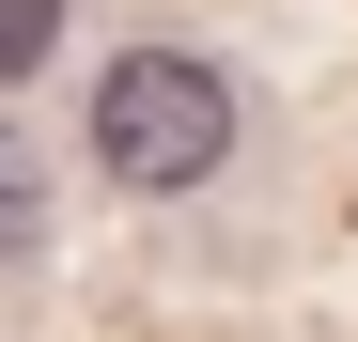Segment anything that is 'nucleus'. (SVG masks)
Segmentation results:
<instances>
[{
  "label": "nucleus",
  "mask_w": 358,
  "mask_h": 342,
  "mask_svg": "<svg viewBox=\"0 0 358 342\" xmlns=\"http://www.w3.org/2000/svg\"><path fill=\"white\" fill-rule=\"evenodd\" d=\"M94 156H109V187H203V171L234 156V78L203 63V47H125V63L94 78Z\"/></svg>",
  "instance_id": "1"
},
{
  "label": "nucleus",
  "mask_w": 358,
  "mask_h": 342,
  "mask_svg": "<svg viewBox=\"0 0 358 342\" xmlns=\"http://www.w3.org/2000/svg\"><path fill=\"white\" fill-rule=\"evenodd\" d=\"M0 249H47V156H31V125H0Z\"/></svg>",
  "instance_id": "2"
},
{
  "label": "nucleus",
  "mask_w": 358,
  "mask_h": 342,
  "mask_svg": "<svg viewBox=\"0 0 358 342\" xmlns=\"http://www.w3.org/2000/svg\"><path fill=\"white\" fill-rule=\"evenodd\" d=\"M47 47H63V0H0V78H31Z\"/></svg>",
  "instance_id": "3"
}]
</instances>
